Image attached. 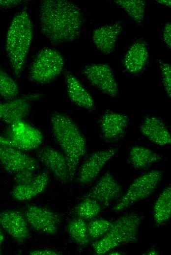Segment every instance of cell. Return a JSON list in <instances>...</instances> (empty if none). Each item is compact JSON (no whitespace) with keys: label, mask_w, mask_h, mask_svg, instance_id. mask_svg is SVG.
I'll list each match as a JSON object with an SVG mask.
<instances>
[{"label":"cell","mask_w":171,"mask_h":255,"mask_svg":"<svg viewBox=\"0 0 171 255\" xmlns=\"http://www.w3.org/2000/svg\"><path fill=\"white\" fill-rule=\"evenodd\" d=\"M41 31L54 45L72 42L81 35L84 23L81 9L66 0H45L40 6Z\"/></svg>","instance_id":"cell-1"},{"label":"cell","mask_w":171,"mask_h":255,"mask_svg":"<svg viewBox=\"0 0 171 255\" xmlns=\"http://www.w3.org/2000/svg\"><path fill=\"white\" fill-rule=\"evenodd\" d=\"M51 124L54 136L66 158L72 181L80 160L86 153V139L75 123L64 113L54 112Z\"/></svg>","instance_id":"cell-2"},{"label":"cell","mask_w":171,"mask_h":255,"mask_svg":"<svg viewBox=\"0 0 171 255\" xmlns=\"http://www.w3.org/2000/svg\"><path fill=\"white\" fill-rule=\"evenodd\" d=\"M33 36V25L25 8L13 18L6 39V51L16 77L24 70Z\"/></svg>","instance_id":"cell-3"},{"label":"cell","mask_w":171,"mask_h":255,"mask_svg":"<svg viewBox=\"0 0 171 255\" xmlns=\"http://www.w3.org/2000/svg\"><path fill=\"white\" fill-rule=\"evenodd\" d=\"M142 219L138 213L132 212L112 222L106 234L92 244L95 253L104 255L119 246L137 242Z\"/></svg>","instance_id":"cell-4"},{"label":"cell","mask_w":171,"mask_h":255,"mask_svg":"<svg viewBox=\"0 0 171 255\" xmlns=\"http://www.w3.org/2000/svg\"><path fill=\"white\" fill-rule=\"evenodd\" d=\"M163 175L162 171L153 170L136 178L119 198L112 210L115 212H121L136 203L149 197L158 187Z\"/></svg>","instance_id":"cell-5"},{"label":"cell","mask_w":171,"mask_h":255,"mask_svg":"<svg viewBox=\"0 0 171 255\" xmlns=\"http://www.w3.org/2000/svg\"><path fill=\"white\" fill-rule=\"evenodd\" d=\"M64 60L60 52L55 49L45 48L36 55L29 70V78L39 84L49 83L62 72Z\"/></svg>","instance_id":"cell-6"},{"label":"cell","mask_w":171,"mask_h":255,"mask_svg":"<svg viewBox=\"0 0 171 255\" xmlns=\"http://www.w3.org/2000/svg\"><path fill=\"white\" fill-rule=\"evenodd\" d=\"M43 140L40 130L23 120L9 125L4 135H0V144L24 152L37 149Z\"/></svg>","instance_id":"cell-7"},{"label":"cell","mask_w":171,"mask_h":255,"mask_svg":"<svg viewBox=\"0 0 171 255\" xmlns=\"http://www.w3.org/2000/svg\"><path fill=\"white\" fill-rule=\"evenodd\" d=\"M83 74L92 85L105 94L112 98L117 96V82L112 69L108 64H89L84 68Z\"/></svg>","instance_id":"cell-8"},{"label":"cell","mask_w":171,"mask_h":255,"mask_svg":"<svg viewBox=\"0 0 171 255\" xmlns=\"http://www.w3.org/2000/svg\"><path fill=\"white\" fill-rule=\"evenodd\" d=\"M25 216L33 230L47 235H55L61 223L60 216L52 210L41 206L28 205Z\"/></svg>","instance_id":"cell-9"},{"label":"cell","mask_w":171,"mask_h":255,"mask_svg":"<svg viewBox=\"0 0 171 255\" xmlns=\"http://www.w3.org/2000/svg\"><path fill=\"white\" fill-rule=\"evenodd\" d=\"M0 163L6 172L13 174L27 170L35 171L39 167L37 160L24 151L2 144Z\"/></svg>","instance_id":"cell-10"},{"label":"cell","mask_w":171,"mask_h":255,"mask_svg":"<svg viewBox=\"0 0 171 255\" xmlns=\"http://www.w3.org/2000/svg\"><path fill=\"white\" fill-rule=\"evenodd\" d=\"M122 188L119 183L109 172L106 173L95 185L81 198L92 199L97 201L101 207H107L119 198Z\"/></svg>","instance_id":"cell-11"},{"label":"cell","mask_w":171,"mask_h":255,"mask_svg":"<svg viewBox=\"0 0 171 255\" xmlns=\"http://www.w3.org/2000/svg\"><path fill=\"white\" fill-rule=\"evenodd\" d=\"M116 152L115 148H112L92 153L82 165L76 181L83 185L92 182Z\"/></svg>","instance_id":"cell-12"},{"label":"cell","mask_w":171,"mask_h":255,"mask_svg":"<svg viewBox=\"0 0 171 255\" xmlns=\"http://www.w3.org/2000/svg\"><path fill=\"white\" fill-rule=\"evenodd\" d=\"M38 160L47 167L58 181L67 183L70 181L68 166L63 153L50 147H45L36 153Z\"/></svg>","instance_id":"cell-13"},{"label":"cell","mask_w":171,"mask_h":255,"mask_svg":"<svg viewBox=\"0 0 171 255\" xmlns=\"http://www.w3.org/2000/svg\"><path fill=\"white\" fill-rule=\"evenodd\" d=\"M28 224L25 214L16 210L0 213V226L19 243H24L29 237Z\"/></svg>","instance_id":"cell-14"},{"label":"cell","mask_w":171,"mask_h":255,"mask_svg":"<svg viewBox=\"0 0 171 255\" xmlns=\"http://www.w3.org/2000/svg\"><path fill=\"white\" fill-rule=\"evenodd\" d=\"M122 30V25L119 22L107 24L95 28L92 32V41L95 46L105 54L112 53L114 51Z\"/></svg>","instance_id":"cell-15"},{"label":"cell","mask_w":171,"mask_h":255,"mask_svg":"<svg viewBox=\"0 0 171 255\" xmlns=\"http://www.w3.org/2000/svg\"><path fill=\"white\" fill-rule=\"evenodd\" d=\"M129 123L128 117L116 112H107L102 116L100 128L103 138L107 141H114L121 138Z\"/></svg>","instance_id":"cell-16"},{"label":"cell","mask_w":171,"mask_h":255,"mask_svg":"<svg viewBox=\"0 0 171 255\" xmlns=\"http://www.w3.org/2000/svg\"><path fill=\"white\" fill-rule=\"evenodd\" d=\"M41 97L40 94H30L21 97L14 98L4 103V110L2 120L11 125L22 121L28 114L30 102Z\"/></svg>","instance_id":"cell-17"},{"label":"cell","mask_w":171,"mask_h":255,"mask_svg":"<svg viewBox=\"0 0 171 255\" xmlns=\"http://www.w3.org/2000/svg\"><path fill=\"white\" fill-rule=\"evenodd\" d=\"M140 131L144 136L156 145L164 146L171 143L169 130L159 117L146 116L140 126Z\"/></svg>","instance_id":"cell-18"},{"label":"cell","mask_w":171,"mask_h":255,"mask_svg":"<svg viewBox=\"0 0 171 255\" xmlns=\"http://www.w3.org/2000/svg\"><path fill=\"white\" fill-rule=\"evenodd\" d=\"M49 180L50 176L48 172H41L35 175L30 182L25 184H16L12 190L11 196L18 201L30 200L46 189Z\"/></svg>","instance_id":"cell-19"},{"label":"cell","mask_w":171,"mask_h":255,"mask_svg":"<svg viewBox=\"0 0 171 255\" xmlns=\"http://www.w3.org/2000/svg\"><path fill=\"white\" fill-rule=\"evenodd\" d=\"M68 96L75 104L83 108H94V100L87 90L73 74L69 72L64 73Z\"/></svg>","instance_id":"cell-20"},{"label":"cell","mask_w":171,"mask_h":255,"mask_svg":"<svg viewBox=\"0 0 171 255\" xmlns=\"http://www.w3.org/2000/svg\"><path fill=\"white\" fill-rule=\"evenodd\" d=\"M148 51L144 41L134 42L127 51L123 59V65L129 73L138 74L145 67L148 59Z\"/></svg>","instance_id":"cell-21"},{"label":"cell","mask_w":171,"mask_h":255,"mask_svg":"<svg viewBox=\"0 0 171 255\" xmlns=\"http://www.w3.org/2000/svg\"><path fill=\"white\" fill-rule=\"evenodd\" d=\"M162 159L161 154L142 146H133L130 151L128 157L130 164L138 170L147 169Z\"/></svg>","instance_id":"cell-22"},{"label":"cell","mask_w":171,"mask_h":255,"mask_svg":"<svg viewBox=\"0 0 171 255\" xmlns=\"http://www.w3.org/2000/svg\"><path fill=\"white\" fill-rule=\"evenodd\" d=\"M153 215L157 226L165 224L171 216V187H166L157 199L153 207Z\"/></svg>","instance_id":"cell-23"},{"label":"cell","mask_w":171,"mask_h":255,"mask_svg":"<svg viewBox=\"0 0 171 255\" xmlns=\"http://www.w3.org/2000/svg\"><path fill=\"white\" fill-rule=\"evenodd\" d=\"M67 230L72 240L81 247L87 246L90 240L87 231V224L80 218L73 219L67 226Z\"/></svg>","instance_id":"cell-24"},{"label":"cell","mask_w":171,"mask_h":255,"mask_svg":"<svg viewBox=\"0 0 171 255\" xmlns=\"http://www.w3.org/2000/svg\"><path fill=\"white\" fill-rule=\"evenodd\" d=\"M120 8L124 10L135 23L141 25L145 16V2L142 0H115Z\"/></svg>","instance_id":"cell-25"},{"label":"cell","mask_w":171,"mask_h":255,"mask_svg":"<svg viewBox=\"0 0 171 255\" xmlns=\"http://www.w3.org/2000/svg\"><path fill=\"white\" fill-rule=\"evenodd\" d=\"M102 207L95 200L87 198L82 201L75 207L74 212L78 218L84 220H91L100 212Z\"/></svg>","instance_id":"cell-26"},{"label":"cell","mask_w":171,"mask_h":255,"mask_svg":"<svg viewBox=\"0 0 171 255\" xmlns=\"http://www.w3.org/2000/svg\"><path fill=\"white\" fill-rule=\"evenodd\" d=\"M16 82L0 66V96L4 100L14 99L19 93Z\"/></svg>","instance_id":"cell-27"},{"label":"cell","mask_w":171,"mask_h":255,"mask_svg":"<svg viewBox=\"0 0 171 255\" xmlns=\"http://www.w3.org/2000/svg\"><path fill=\"white\" fill-rule=\"evenodd\" d=\"M112 222L104 218L92 220L87 224V231L90 239L98 240L109 230Z\"/></svg>","instance_id":"cell-28"},{"label":"cell","mask_w":171,"mask_h":255,"mask_svg":"<svg viewBox=\"0 0 171 255\" xmlns=\"http://www.w3.org/2000/svg\"><path fill=\"white\" fill-rule=\"evenodd\" d=\"M162 82L166 93L170 98L171 96V67L170 64L160 61Z\"/></svg>","instance_id":"cell-29"},{"label":"cell","mask_w":171,"mask_h":255,"mask_svg":"<svg viewBox=\"0 0 171 255\" xmlns=\"http://www.w3.org/2000/svg\"><path fill=\"white\" fill-rule=\"evenodd\" d=\"M34 171L27 170L19 172L15 174L14 180L16 184H25L30 182L35 177Z\"/></svg>","instance_id":"cell-30"},{"label":"cell","mask_w":171,"mask_h":255,"mask_svg":"<svg viewBox=\"0 0 171 255\" xmlns=\"http://www.w3.org/2000/svg\"><path fill=\"white\" fill-rule=\"evenodd\" d=\"M163 39L166 46L171 48V25L169 22L166 23L163 30Z\"/></svg>","instance_id":"cell-31"},{"label":"cell","mask_w":171,"mask_h":255,"mask_svg":"<svg viewBox=\"0 0 171 255\" xmlns=\"http://www.w3.org/2000/svg\"><path fill=\"white\" fill-rule=\"evenodd\" d=\"M29 254L31 255H59L61 253L55 250L42 249L32 250Z\"/></svg>","instance_id":"cell-32"},{"label":"cell","mask_w":171,"mask_h":255,"mask_svg":"<svg viewBox=\"0 0 171 255\" xmlns=\"http://www.w3.org/2000/svg\"><path fill=\"white\" fill-rule=\"evenodd\" d=\"M23 2L22 0H0V8H9L16 7Z\"/></svg>","instance_id":"cell-33"},{"label":"cell","mask_w":171,"mask_h":255,"mask_svg":"<svg viewBox=\"0 0 171 255\" xmlns=\"http://www.w3.org/2000/svg\"><path fill=\"white\" fill-rule=\"evenodd\" d=\"M159 252L157 250L153 248L149 249L147 252H145V254H143L148 255H157L159 254Z\"/></svg>","instance_id":"cell-34"},{"label":"cell","mask_w":171,"mask_h":255,"mask_svg":"<svg viewBox=\"0 0 171 255\" xmlns=\"http://www.w3.org/2000/svg\"><path fill=\"white\" fill-rule=\"evenodd\" d=\"M156 1L162 5L171 7V2L170 0H158Z\"/></svg>","instance_id":"cell-35"},{"label":"cell","mask_w":171,"mask_h":255,"mask_svg":"<svg viewBox=\"0 0 171 255\" xmlns=\"http://www.w3.org/2000/svg\"><path fill=\"white\" fill-rule=\"evenodd\" d=\"M4 110V103L0 102V120H2Z\"/></svg>","instance_id":"cell-36"},{"label":"cell","mask_w":171,"mask_h":255,"mask_svg":"<svg viewBox=\"0 0 171 255\" xmlns=\"http://www.w3.org/2000/svg\"><path fill=\"white\" fill-rule=\"evenodd\" d=\"M4 241V236L2 233L1 228L0 226V248Z\"/></svg>","instance_id":"cell-37"},{"label":"cell","mask_w":171,"mask_h":255,"mask_svg":"<svg viewBox=\"0 0 171 255\" xmlns=\"http://www.w3.org/2000/svg\"><path fill=\"white\" fill-rule=\"evenodd\" d=\"M108 253V254H109V255H116L124 254L123 253L121 252H119V251H112L109 252Z\"/></svg>","instance_id":"cell-38"},{"label":"cell","mask_w":171,"mask_h":255,"mask_svg":"<svg viewBox=\"0 0 171 255\" xmlns=\"http://www.w3.org/2000/svg\"><path fill=\"white\" fill-rule=\"evenodd\" d=\"M1 254V251H0V254Z\"/></svg>","instance_id":"cell-39"}]
</instances>
